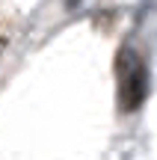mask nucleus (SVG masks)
Instances as JSON below:
<instances>
[{
  "label": "nucleus",
  "instance_id": "f257e3e1",
  "mask_svg": "<svg viewBox=\"0 0 157 160\" xmlns=\"http://www.w3.org/2000/svg\"><path fill=\"white\" fill-rule=\"evenodd\" d=\"M119 95L125 110H136L148 95V68L134 51H122L119 57Z\"/></svg>",
  "mask_w": 157,
  "mask_h": 160
}]
</instances>
